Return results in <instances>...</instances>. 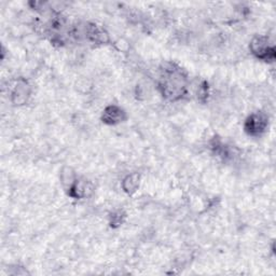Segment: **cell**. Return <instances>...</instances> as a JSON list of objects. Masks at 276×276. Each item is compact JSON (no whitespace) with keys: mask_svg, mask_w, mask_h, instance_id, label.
I'll return each instance as SVG.
<instances>
[{"mask_svg":"<svg viewBox=\"0 0 276 276\" xmlns=\"http://www.w3.org/2000/svg\"><path fill=\"white\" fill-rule=\"evenodd\" d=\"M266 125V119L261 114H254L246 123V130L249 134H260L263 132Z\"/></svg>","mask_w":276,"mask_h":276,"instance_id":"cell-1","label":"cell"},{"mask_svg":"<svg viewBox=\"0 0 276 276\" xmlns=\"http://www.w3.org/2000/svg\"><path fill=\"white\" fill-rule=\"evenodd\" d=\"M124 114V113L122 111V109L119 107H115V106H110L107 109L105 110V114H104V120L106 122L109 123H117L120 122L122 120V115Z\"/></svg>","mask_w":276,"mask_h":276,"instance_id":"cell-2","label":"cell"}]
</instances>
